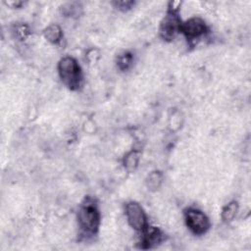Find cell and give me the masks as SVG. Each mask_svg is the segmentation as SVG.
I'll return each instance as SVG.
<instances>
[{
	"mask_svg": "<svg viewBox=\"0 0 251 251\" xmlns=\"http://www.w3.org/2000/svg\"><path fill=\"white\" fill-rule=\"evenodd\" d=\"M58 73L62 81L70 88H78L81 81V70L73 57H64L58 63Z\"/></svg>",
	"mask_w": 251,
	"mask_h": 251,
	"instance_id": "1",
	"label": "cell"
},
{
	"mask_svg": "<svg viewBox=\"0 0 251 251\" xmlns=\"http://www.w3.org/2000/svg\"><path fill=\"white\" fill-rule=\"evenodd\" d=\"M77 221L80 228L86 233H95L100 224V214L96 206L86 202L82 204L77 213Z\"/></svg>",
	"mask_w": 251,
	"mask_h": 251,
	"instance_id": "2",
	"label": "cell"
},
{
	"mask_svg": "<svg viewBox=\"0 0 251 251\" xmlns=\"http://www.w3.org/2000/svg\"><path fill=\"white\" fill-rule=\"evenodd\" d=\"M184 219L187 227L196 235L206 233L210 227V221L208 217L198 209H187L184 214Z\"/></svg>",
	"mask_w": 251,
	"mask_h": 251,
	"instance_id": "3",
	"label": "cell"
},
{
	"mask_svg": "<svg viewBox=\"0 0 251 251\" xmlns=\"http://www.w3.org/2000/svg\"><path fill=\"white\" fill-rule=\"evenodd\" d=\"M126 216L128 225L137 231H143L147 226V218L143 208L134 201L126 205Z\"/></svg>",
	"mask_w": 251,
	"mask_h": 251,
	"instance_id": "4",
	"label": "cell"
},
{
	"mask_svg": "<svg viewBox=\"0 0 251 251\" xmlns=\"http://www.w3.org/2000/svg\"><path fill=\"white\" fill-rule=\"evenodd\" d=\"M180 20L176 12L170 11L160 23L159 32L163 39L172 40L180 31Z\"/></svg>",
	"mask_w": 251,
	"mask_h": 251,
	"instance_id": "5",
	"label": "cell"
},
{
	"mask_svg": "<svg viewBox=\"0 0 251 251\" xmlns=\"http://www.w3.org/2000/svg\"><path fill=\"white\" fill-rule=\"evenodd\" d=\"M180 31L188 38L193 39L203 35L206 31L205 22L200 18H191L181 24Z\"/></svg>",
	"mask_w": 251,
	"mask_h": 251,
	"instance_id": "6",
	"label": "cell"
},
{
	"mask_svg": "<svg viewBox=\"0 0 251 251\" xmlns=\"http://www.w3.org/2000/svg\"><path fill=\"white\" fill-rule=\"evenodd\" d=\"M143 236L141 239V248L148 249L157 245L162 238L161 231L155 226H146V228L142 231Z\"/></svg>",
	"mask_w": 251,
	"mask_h": 251,
	"instance_id": "7",
	"label": "cell"
},
{
	"mask_svg": "<svg viewBox=\"0 0 251 251\" xmlns=\"http://www.w3.org/2000/svg\"><path fill=\"white\" fill-rule=\"evenodd\" d=\"M43 35L49 42L58 43L62 38L63 31H62V28L60 27V25H58L56 24H52L44 29Z\"/></svg>",
	"mask_w": 251,
	"mask_h": 251,
	"instance_id": "8",
	"label": "cell"
},
{
	"mask_svg": "<svg viewBox=\"0 0 251 251\" xmlns=\"http://www.w3.org/2000/svg\"><path fill=\"white\" fill-rule=\"evenodd\" d=\"M140 152L137 150L129 151L124 158V166L127 172H133L138 167Z\"/></svg>",
	"mask_w": 251,
	"mask_h": 251,
	"instance_id": "9",
	"label": "cell"
},
{
	"mask_svg": "<svg viewBox=\"0 0 251 251\" xmlns=\"http://www.w3.org/2000/svg\"><path fill=\"white\" fill-rule=\"evenodd\" d=\"M162 182H163V175L159 171L151 172L145 179V185L150 191H155L159 189Z\"/></svg>",
	"mask_w": 251,
	"mask_h": 251,
	"instance_id": "10",
	"label": "cell"
},
{
	"mask_svg": "<svg viewBox=\"0 0 251 251\" xmlns=\"http://www.w3.org/2000/svg\"><path fill=\"white\" fill-rule=\"evenodd\" d=\"M238 212V203L236 201H231L226 204L222 211V219L226 223H229L234 220Z\"/></svg>",
	"mask_w": 251,
	"mask_h": 251,
	"instance_id": "11",
	"label": "cell"
},
{
	"mask_svg": "<svg viewBox=\"0 0 251 251\" xmlns=\"http://www.w3.org/2000/svg\"><path fill=\"white\" fill-rule=\"evenodd\" d=\"M132 63V56L129 53H124L118 59V66L121 70H127Z\"/></svg>",
	"mask_w": 251,
	"mask_h": 251,
	"instance_id": "12",
	"label": "cell"
},
{
	"mask_svg": "<svg viewBox=\"0 0 251 251\" xmlns=\"http://www.w3.org/2000/svg\"><path fill=\"white\" fill-rule=\"evenodd\" d=\"M115 4L120 9H128L133 3L131 1H118V2H115Z\"/></svg>",
	"mask_w": 251,
	"mask_h": 251,
	"instance_id": "13",
	"label": "cell"
}]
</instances>
